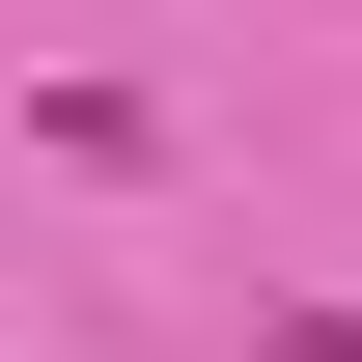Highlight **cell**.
Returning <instances> with one entry per match:
<instances>
[{
  "label": "cell",
  "instance_id": "obj_1",
  "mask_svg": "<svg viewBox=\"0 0 362 362\" xmlns=\"http://www.w3.org/2000/svg\"><path fill=\"white\" fill-rule=\"evenodd\" d=\"M279 362H362V307H279Z\"/></svg>",
  "mask_w": 362,
  "mask_h": 362
}]
</instances>
